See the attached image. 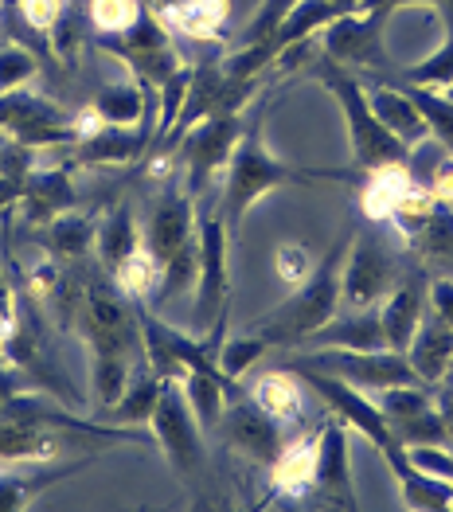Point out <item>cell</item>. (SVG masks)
Listing matches in <instances>:
<instances>
[{"instance_id":"1","label":"cell","mask_w":453,"mask_h":512,"mask_svg":"<svg viewBox=\"0 0 453 512\" xmlns=\"http://www.w3.org/2000/svg\"><path fill=\"white\" fill-rule=\"evenodd\" d=\"M313 172H301L278 161L266 145V110L254 114V122H243V133H239V145L227 161V176H223V192H219V212L227 219V231L231 239L239 235L247 212L266 200L274 188H286V184H309Z\"/></svg>"},{"instance_id":"2","label":"cell","mask_w":453,"mask_h":512,"mask_svg":"<svg viewBox=\"0 0 453 512\" xmlns=\"http://www.w3.org/2000/svg\"><path fill=\"white\" fill-rule=\"evenodd\" d=\"M348 239H352V227L340 231V239L329 247V255L309 270V278L293 290V298L282 301L278 309H270L266 317L250 321V333L266 337V344L274 348V344H305L309 333L329 325L332 317L344 309L340 305V270H344V258H348Z\"/></svg>"},{"instance_id":"3","label":"cell","mask_w":453,"mask_h":512,"mask_svg":"<svg viewBox=\"0 0 453 512\" xmlns=\"http://www.w3.org/2000/svg\"><path fill=\"white\" fill-rule=\"evenodd\" d=\"M317 79L329 90L340 106V118H344V129H348V149H352V161L356 169H383V165H407L411 161V149L391 137L387 129L379 126V118L371 114L368 106V90L348 75V67H340L336 59L321 55L317 59Z\"/></svg>"},{"instance_id":"4","label":"cell","mask_w":453,"mask_h":512,"mask_svg":"<svg viewBox=\"0 0 453 512\" xmlns=\"http://www.w3.org/2000/svg\"><path fill=\"white\" fill-rule=\"evenodd\" d=\"M75 329L90 352H129L145 356L137 301L125 298L114 282H86L75 305Z\"/></svg>"},{"instance_id":"5","label":"cell","mask_w":453,"mask_h":512,"mask_svg":"<svg viewBox=\"0 0 453 512\" xmlns=\"http://www.w3.org/2000/svg\"><path fill=\"white\" fill-rule=\"evenodd\" d=\"M200 274H196V321L207 337H227V305H231V231L223 212L200 215Z\"/></svg>"},{"instance_id":"6","label":"cell","mask_w":453,"mask_h":512,"mask_svg":"<svg viewBox=\"0 0 453 512\" xmlns=\"http://www.w3.org/2000/svg\"><path fill=\"white\" fill-rule=\"evenodd\" d=\"M282 368H313V372L336 376V380L360 387V391L422 384L418 372L411 368V360H407V352H395V348H371V352H360V348H313V352L289 356Z\"/></svg>"},{"instance_id":"7","label":"cell","mask_w":453,"mask_h":512,"mask_svg":"<svg viewBox=\"0 0 453 512\" xmlns=\"http://www.w3.org/2000/svg\"><path fill=\"white\" fill-rule=\"evenodd\" d=\"M149 427L157 446L165 450V458L184 473V477H200L207 470V446H204V427L196 423L188 395L180 376H168L161 384V399L149 415Z\"/></svg>"},{"instance_id":"8","label":"cell","mask_w":453,"mask_h":512,"mask_svg":"<svg viewBox=\"0 0 453 512\" xmlns=\"http://www.w3.org/2000/svg\"><path fill=\"white\" fill-rule=\"evenodd\" d=\"M239 133H243V114L219 110V114H207L204 122H196L180 137V145H176V153L184 161V180L180 184L192 200H200L207 184L219 172H227V161L239 145Z\"/></svg>"},{"instance_id":"9","label":"cell","mask_w":453,"mask_h":512,"mask_svg":"<svg viewBox=\"0 0 453 512\" xmlns=\"http://www.w3.org/2000/svg\"><path fill=\"white\" fill-rule=\"evenodd\" d=\"M289 372L309 387V391H317L344 427L360 430L379 454H383V450H391V446L399 442V438L391 434V423L383 419V411L375 407V399H368V391L344 384V380H336V376H325V372H313V368H289Z\"/></svg>"},{"instance_id":"10","label":"cell","mask_w":453,"mask_h":512,"mask_svg":"<svg viewBox=\"0 0 453 512\" xmlns=\"http://www.w3.org/2000/svg\"><path fill=\"white\" fill-rule=\"evenodd\" d=\"M387 12L375 8H348L321 32V55L336 59L340 67H387V43H383Z\"/></svg>"},{"instance_id":"11","label":"cell","mask_w":453,"mask_h":512,"mask_svg":"<svg viewBox=\"0 0 453 512\" xmlns=\"http://www.w3.org/2000/svg\"><path fill=\"white\" fill-rule=\"evenodd\" d=\"M352 251L344 258L340 270V305L348 309H364V305H379L391 294V286L399 282V266L391 251L379 247V239L371 235H356L352 231Z\"/></svg>"},{"instance_id":"12","label":"cell","mask_w":453,"mask_h":512,"mask_svg":"<svg viewBox=\"0 0 453 512\" xmlns=\"http://www.w3.org/2000/svg\"><path fill=\"white\" fill-rule=\"evenodd\" d=\"M219 427H223V438L239 450V454H247L250 462H258V466H266L270 470V462L282 454V423L278 419H270L254 399H239V395H231L227 399V407H223V419H219Z\"/></svg>"},{"instance_id":"13","label":"cell","mask_w":453,"mask_h":512,"mask_svg":"<svg viewBox=\"0 0 453 512\" xmlns=\"http://www.w3.org/2000/svg\"><path fill=\"white\" fill-rule=\"evenodd\" d=\"M67 450V427L32 423L0 411V470L12 466H47Z\"/></svg>"},{"instance_id":"14","label":"cell","mask_w":453,"mask_h":512,"mask_svg":"<svg viewBox=\"0 0 453 512\" xmlns=\"http://www.w3.org/2000/svg\"><path fill=\"white\" fill-rule=\"evenodd\" d=\"M192 196L184 192V184H168L161 200L153 204V212L141 223V247L157 258V266H165L196 231H192Z\"/></svg>"},{"instance_id":"15","label":"cell","mask_w":453,"mask_h":512,"mask_svg":"<svg viewBox=\"0 0 453 512\" xmlns=\"http://www.w3.org/2000/svg\"><path fill=\"white\" fill-rule=\"evenodd\" d=\"M153 145V122L141 126H98L94 133L79 137L71 149V165H137Z\"/></svg>"},{"instance_id":"16","label":"cell","mask_w":453,"mask_h":512,"mask_svg":"<svg viewBox=\"0 0 453 512\" xmlns=\"http://www.w3.org/2000/svg\"><path fill=\"white\" fill-rule=\"evenodd\" d=\"M313 493L332 509H356V485H352V462H348V427L340 419H332L317 438Z\"/></svg>"},{"instance_id":"17","label":"cell","mask_w":453,"mask_h":512,"mask_svg":"<svg viewBox=\"0 0 453 512\" xmlns=\"http://www.w3.org/2000/svg\"><path fill=\"white\" fill-rule=\"evenodd\" d=\"M20 215L32 227H47L59 212L75 208V184L71 169H36L24 176V192H20Z\"/></svg>"},{"instance_id":"18","label":"cell","mask_w":453,"mask_h":512,"mask_svg":"<svg viewBox=\"0 0 453 512\" xmlns=\"http://www.w3.org/2000/svg\"><path fill=\"white\" fill-rule=\"evenodd\" d=\"M422 313H426V278L422 274L399 278L391 286V294L379 301V321H383V341H387V348L407 352Z\"/></svg>"},{"instance_id":"19","label":"cell","mask_w":453,"mask_h":512,"mask_svg":"<svg viewBox=\"0 0 453 512\" xmlns=\"http://www.w3.org/2000/svg\"><path fill=\"white\" fill-rule=\"evenodd\" d=\"M407 360L418 372L422 384H442V376L453 368V329L426 305L411 344H407Z\"/></svg>"},{"instance_id":"20","label":"cell","mask_w":453,"mask_h":512,"mask_svg":"<svg viewBox=\"0 0 453 512\" xmlns=\"http://www.w3.org/2000/svg\"><path fill=\"white\" fill-rule=\"evenodd\" d=\"M387 466L399 481V493H403V505L407 509H422V512H442L453 509V481L446 477H434V473H422L418 466H411L407 450L395 442L391 450H383Z\"/></svg>"},{"instance_id":"21","label":"cell","mask_w":453,"mask_h":512,"mask_svg":"<svg viewBox=\"0 0 453 512\" xmlns=\"http://www.w3.org/2000/svg\"><path fill=\"white\" fill-rule=\"evenodd\" d=\"M313 348H387L383 341V321H379V305H364V309H348V313H336L329 325H321L317 333H309Z\"/></svg>"},{"instance_id":"22","label":"cell","mask_w":453,"mask_h":512,"mask_svg":"<svg viewBox=\"0 0 453 512\" xmlns=\"http://www.w3.org/2000/svg\"><path fill=\"white\" fill-rule=\"evenodd\" d=\"M368 106L371 114L379 118V126L387 129L391 137H399L407 149L430 141V129H426V122H422V114H418V106H414V98L407 90H399V86H371Z\"/></svg>"},{"instance_id":"23","label":"cell","mask_w":453,"mask_h":512,"mask_svg":"<svg viewBox=\"0 0 453 512\" xmlns=\"http://www.w3.org/2000/svg\"><path fill=\"white\" fill-rule=\"evenodd\" d=\"M313 477H317V438H297L282 446V454L270 462V493L305 497L313 493Z\"/></svg>"},{"instance_id":"24","label":"cell","mask_w":453,"mask_h":512,"mask_svg":"<svg viewBox=\"0 0 453 512\" xmlns=\"http://www.w3.org/2000/svg\"><path fill=\"white\" fill-rule=\"evenodd\" d=\"M98 118L106 126H141V122H153V90L149 83H141L137 75H129L125 83L102 90L94 102Z\"/></svg>"},{"instance_id":"25","label":"cell","mask_w":453,"mask_h":512,"mask_svg":"<svg viewBox=\"0 0 453 512\" xmlns=\"http://www.w3.org/2000/svg\"><path fill=\"white\" fill-rule=\"evenodd\" d=\"M340 12H348L340 0H293L286 8V16H282V24L270 32V40H274L278 51L289 47V43L317 40Z\"/></svg>"},{"instance_id":"26","label":"cell","mask_w":453,"mask_h":512,"mask_svg":"<svg viewBox=\"0 0 453 512\" xmlns=\"http://www.w3.org/2000/svg\"><path fill=\"white\" fill-rule=\"evenodd\" d=\"M227 12H231V0H168L157 16L168 28H180L192 40H215L223 36Z\"/></svg>"},{"instance_id":"27","label":"cell","mask_w":453,"mask_h":512,"mask_svg":"<svg viewBox=\"0 0 453 512\" xmlns=\"http://www.w3.org/2000/svg\"><path fill=\"white\" fill-rule=\"evenodd\" d=\"M180 384H184V395H188V407L196 415V423L204 430H215L219 419H223V407L231 399V380L219 372V368H188L180 372Z\"/></svg>"},{"instance_id":"28","label":"cell","mask_w":453,"mask_h":512,"mask_svg":"<svg viewBox=\"0 0 453 512\" xmlns=\"http://www.w3.org/2000/svg\"><path fill=\"white\" fill-rule=\"evenodd\" d=\"M145 364V356H129V352H90V391H94V407L110 411L122 391L129 387L133 372Z\"/></svg>"},{"instance_id":"29","label":"cell","mask_w":453,"mask_h":512,"mask_svg":"<svg viewBox=\"0 0 453 512\" xmlns=\"http://www.w3.org/2000/svg\"><path fill=\"white\" fill-rule=\"evenodd\" d=\"M418 188V180L411 176L407 165H383V169L368 172V184L360 192V204L371 219H391V212Z\"/></svg>"},{"instance_id":"30","label":"cell","mask_w":453,"mask_h":512,"mask_svg":"<svg viewBox=\"0 0 453 512\" xmlns=\"http://www.w3.org/2000/svg\"><path fill=\"white\" fill-rule=\"evenodd\" d=\"M250 399L278 423H297L301 411H305V391H301V380L293 372H266L258 376L254 387H250Z\"/></svg>"},{"instance_id":"31","label":"cell","mask_w":453,"mask_h":512,"mask_svg":"<svg viewBox=\"0 0 453 512\" xmlns=\"http://www.w3.org/2000/svg\"><path fill=\"white\" fill-rule=\"evenodd\" d=\"M47 251L55 258H83L94 239H98V215H83V212H59L47 227Z\"/></svg>"},{"instance_id":"32","label":"cell","mask_w":453,"mask_h":512,"mask_svg":"<svg viewBox=\"0 0 453 512\" xmlns=\"http://www.w3.org/2000/svg\"><path fill=\"white\" fill-rule=\"evenodd\" d=\"M98 258H102V266L106 270H114L122 258H129L133 251H141V223H137V215L129 212V208H114V212L106 215L102 223H98Z\"/></svg>"},{"instance_id":"33","label":"cell","mask_w":453,"mask_h":512,"mask_svg":"<svg viewBox=\"0 0 453 512\" xmlns=\"http://www.w3.org/2000/svg\"><path fill=\"white\" fill-rule=\"evenodd\" d=\"M161 376L145 364V368H137L133 372V380L129 387L122 391V399L110 407V419L118 423V427H137V423H149V415H153V407H157V399H161Z\"/></svg>"},{"instance_id":"34","label":"cell","mask_w":453,"mask_h":512,"mask_svg":"<svg viewBox=\"0 0 453 512\" xmlns=\"http://www.w3.org/2000/svg\"><path fill=\"white\" fill-rule=\"evenodd\" d=\"M196 274H200V239L192 235L176 255L161 266V278H157V290H153V301L165 305V301L180 298L196 286Z\"/></svg>"},{"instance_id":"35","label":"cell","mask_w":453,"mask_h":512,"mask_svg":"<svg viewBox=\"0 0 453 512\" xmlns=\"http://www.w3.org/2000/svg\"><path fill=\"white\" fill-rule=\"evenodd\" d=\"M407 94L414 98V106H418V114H422V122L430 129V137L453 153V98L446 90H426V86H403Z\"/></svg>"},{"instance_id":"36","label":"cell","mask_w":453,"mask_h":512,"mask_svg":"<svg viewBox=\"0 0 453 512\" xmlns=\"http://www.w3.org/2000/svg\"><path fill=\"white\" fill-rule=\"evenodd\" d=\"M114 59H122L125 67H129V75H137L141 83L149 86H161L184 67V59L176 55L172 43H165V47H141V51H118Z\"/></svg>"},{"instance_id":"37","label":"cell","mask_w":453,"mask_h":512,"mask_svg":"<svg viewBox=\"0 0 453 512\" xmlns=\"http://www.w3.org/2000/svg\"><path fill=\"white\" fill-rule=\"evenodd\" d=\"M375 395H379L375 407H379L383 419L391 423V434H395V427H403L407 419H414V415H422V411L434 407V399H430L426 384H395V387L375 391Z\"/></svg>"},{"instance_id":"38","label":"cell","mask_w":453,"mask_h":512,"mask_svg":"<svg viewBox=\"0 0 453 512\" xmlns=\"http://www.w3.org/2000/svg\"><path fill=\"white\" fill-rule=\"evenodd\" d=\"M110 274H114V286L122 290L125 298L145 301V298H153V290H157L161 266H157V258L141 247V251H133L129 258H122V262H118Z\"/></svg>"},{"instance_id":"39","label":"cell","mask_w":453,"mask_h":512,"mask_svg":"<svg viewBox=\"0 0 453 512\" xmlns=\"http://www.w3.org/2000/svg\"><path fill=\"white\" fill-rule=\"evenodd\" d=\"M266 337H258V333H239V337H227V341L219 344V356H215V364H219V372L235 384V380H243L250 368L266 356Z\"/></svg>"},{"instance_id":"40","label":"cell","mask_w":453,"mask_h":512,"mask_svg":"<svg viewBox=\"0 0 453 512\" xmlns=\"http://www.w3.org/2000/svg\"><path fill=\"white\" fill-rule=\"evenodd\" d=\"M411 86H426V90H450L453 86V36H446V43L438 51H430L422 63H414L403 71Z\"/></svg>"},{"instance_id":"41","label":"cell","mask_w":453,"mask_h":512,"mask_svg":"<svg viewBox=\"0 0 453 512\" xmlns=\"http://www.w3.org/2000/svg\"><path fill=\"white\" fill-rule=\"evenodd\" d=\"M63 0H16V8L12 12H4V16H12L16 24H24L32 36H36V43L43 47V55L51 51V43H47V32H51V24L63 16Z\"/></svg>"},{"instance_id":"42","label":"cell","mask_w":453,"mask_h":512,"mask_svg":"<svg viewBox=\"0 0 453 512\" xmlns=\"http://www.w3.org/2000/svg\"><path fill=\"white\" fill-rule=\"evenodd\" d=\"M411 243H418L426 255H450L453 251V204L450 200H438L434 212L426 215V223L418 227Z\"/></svg>"},{"instance_id":"43","label":"cell","mask_w":453,"mask_h":512,"mask_svg":"<svg viewBox=\"0 0 453 512\" xmlns=\"http://www.w3.org/2000/svg\"><path fill=\"white\" fill-rule=\"evenodd\" d=\"M141 0H90V24L98 36H122L141 16Z\"/></svg>"},{"instance_id":"44","label":"cell","mask_w":453,"mask_h":512,"mask_svg":"<svg viewBox=\"0 0 453 512\" xmlns=\"http://www.w3.org/2000/svg\"><path fill=\"white\" fill-rule=\"evenodd\" d=\"M395 438H399V446H446L450 423L442 419L438 407H430V411H422V415L407 419L403 427H395Z\"/></svg>"},{"instance_id":"45","label":"cell","mask_w":453,"mask_h":512,"mask_svg":"<svg viewBox=\"0 0 453 512\" xmlns=\"http://www.w3.org/2000/svg\"><path fill=\"white\" fill-rule=\"evenodd\" d=\"M36 79V55L24 43H4L0 47V94L24 90Z\"/></svg>"},{"instance_id":"46","label":"cell","mask_w":453,"mask_h":512,"mask_svg":"<svg viewBox=\"0 0 453 512\" xmlns=\"http://www.w3.org/2000/svg\"><path fill=\"white\" fill-rule=\"evenodd\" d=\"M274 266H278V278L289 282V286H301L309 278V270L317 266V258L309 255V247L301 243H282L278 255H274Z\"/></svg>"},{"instance_id":"47","label":"cell","mask_w":453,"mask_h":512,"mask_svg":"<svg viewBox=\"0 0 453 512\" xmlns=\"http://www.w3.org/2000/svg\"><path fill=\"white\" fill-rule=\"evenodd\" d=\"M411 466H418L422 473H434V477H446L453 481V454L446 446H403Z\"/></svg>"},{"instance_id":"48","label":"cell","mask_w":453,"mask_h":512,"mask_svg":"<svg viewBox=\"0 0 453 512\" xmlns=\"http://www.w3.org/2000/svg\"><path fill=\"white\" fill-rule=\"evenodd\" d=\"M403 4H422V8L438 12L442 24H446V36H453V0H356V8H375V12H387V16Z\"/></svg>"},{"instance_id":"49","label":"cell","mask_w":453,"mask_h":512,"mask_svg":"<svg viewBox=\"0 0 453 512\" xmlns=\"http://www.w3.org/2000/svg\"><path fill=\"white\" fill-rule=\"evenodd\" d=\"M293 4V0H266L262 4V12L254 16V24H250L247 32H243V43H250V40H266L278 24H282V16H286V8Z\"/></svg>"},{"instance_id":"50","label":"cell","mask_w":453,"mask_h":512,"mask_svg":"<svg viewBox=\"0 0 453 512\" xmlns=\"http://www.w3.org/2000/svg\"><path fill=\"white\" fill-rule=\"evenodd\" d=\"M32 165H36V153H32V149H24L8 129H0V172H8V169L28 172Z\"/></svg>"},{"instance_id":"51","label":"cell","mask_w":453,"mask_h":512,"mask_svg":"<svg viewBox=\"0 0 453 512\" xmlns=\"http://www.w3.org/2000/svg\"><path fill=\"white\" fill-rule=\"evenodd\" d=\"M426 305L453 329V278H434V282H426Z\"/></svg>"},{"instance_id":"52","label":"cell","mask_w":453,"mask_h":512,"mask_svg":"<svg viewBox=\"0 0 453 512\" xmlns=\"http://www.w3.org/2000/svg\"><path fill=\"white\" fill-rule=\"evenodd\" d=\"M426 188H430L438 200H450V204H453V153H446V157L438 161V169L430 172Z\"/></svg>"},{"instance_id":"53","label":"cell","mask_w":453,"mask_h":512,"mask_svg":"<svg viewBox=\"0 0 453 512\" xmlns=\"http://www.w3.org/2000/svg\"><path fill=\"white\" fill-rule=\"evenodd\" d=\"M28 172H32V169H28ZM28 172H20V169L0 172V212L20 204V192H24V176H28Z\"/></svg>"},{"instance_id":"54","label":"cell","mask_w":453,"mask_h":512,"mask_svg":"<svg viewBox=\"0 0 453 512\" xmlns=\"http://www.w3.org/2000/svg\"><path fill=\"white\" fill-rule=\"evenodd\" d=\"M0 16H4V0H0Z\"/></svg>"}]
</instances>
